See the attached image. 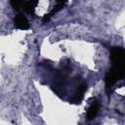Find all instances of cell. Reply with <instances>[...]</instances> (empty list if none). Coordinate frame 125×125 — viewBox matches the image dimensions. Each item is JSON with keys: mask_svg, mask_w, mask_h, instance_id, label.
Segmentation results:
<instances>
[{"mask_svg": "<svg viewBox=\"0 0 125 125\" xmlns=\"http://www.w3.org/2000/svg\"><path fill=\"white\" fill-rule=\"evenodd\" d=\"M98 111H99V105H98V104H97V103L92 104L90 105L88 111H87V117H88V119L94 118V117L97 115Z\"/></svg>", "mask_w": 125, "mask_h": 125, "instance_id": "obj_1", "label": "cell"}, {"mask_svg": "<svg viewBox=\"0 0 125 125\" xmlns=\"http://www.w3.org/2000/svg\"><path fill=\"white\" fill-rule=\"evenodd\" d=\"M16 25L18 27H20V28L25 29V28L28 27V22L25 20V18H23V17H18L16 19Z\"/></svg>", "mask_w": 125, "mask_h": 125, "instance_id": "obj_2", "label": "cell"}, {"mask_svg": "<svg viewBox=\"0 0 125 125\" xmlns=\"http://www.w3.org/2000/svg\"><path fill=\"white\" fill-rule=\"evenodd\" d=\"M21 0H11V4L15 9H19V7L21 5Z\"/></svg>", "mask_w": 125, "mask_h": 125, "instance_id": "obj_3", "label": "cell"}]
</instances>
